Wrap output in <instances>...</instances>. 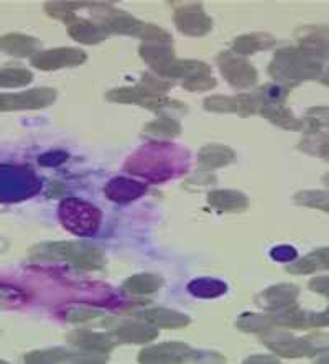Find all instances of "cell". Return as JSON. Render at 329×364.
<instances>
[{"label":"cell","mask_w":329,"mask_h":364,"mask_svg":"<svg viewBox=\"0 0 329 364\" xmlns=\"http://www.w3.org/2000/svg\"><path fill=\"white\" fill-rule=\"evenodd\" d=\"M36 262H66L82 270H99L106 265L102 247L82 241L41 242L28 251Z\"/></svg>","instance_id":"6da1fadb"},{"label":"cell","mask_w":329,"mask_h":364,"mask_svg":"<svg viewBox=\"0 0 329 364\" xmlns=\"http://www.w3.org/2000/svg\"><path fill=\"white\" fill-rule=\"evenodd\" d=\"M325 66L323 61L315 58L303 48L290 46L276 51L269 65V75L280 81L281 85L293 87L303 81H311L321 77Z\"/></svg>","instance_id":"7a4b0ae2"},{"label":"cell","mask_w":329,"mask_h":364,"mask_svg":"<svg viewBox=\"0 0 329 364\" xmlns=\"http://www.w3.org/2000/svg\"><path fill=\"white\" fill-rule=\"evenodd\" d=\"M262 340L271 351L285 358L316 356L329 351V335L325 333H311L305 338H293L288 331H270Z\"/></svg>","instance_id":"3957f363"},{"label":"cell","mask_w":329,"mask_h":364,"mask_svg":"<svg viewBox=\"0 0 329 364\" xmlns=\"http://www.w3.org/2000/svg\"><path fill=\"white\" fill-rule=\"evenodd\" d=\"M61 225L76 236L87 237L96 234L101 226V211L96 206L80 198H66L61 201L58 211Z\"/></svg>","instance_id":"277c9868"},{"label":"cell","mask_w":329,"mask_h":364,"mask_svg":"<svg viewBox=\"0 0 329 364\" xmlns=\"http://www.w3.org/2000/svg\"><path fill=\"white\" fill-rule=\"evenodd\" d=\"M161 150H163L161 145L140 150L137 155L129 159V162L125 164V168L130 173L142 175L151 181L168 180L173 175V164L170 160L171 155L163 154Z\"/></svg>","instance_id":"5b68a950"},{"label":"cell","mask_w":329,"mask_h":364,"mask_svg":"<svg viewBox=\"0 0 329 364\" xmlns=\"http://www.w3.org/2000/svg\"><path fill=\"white\" fill-rule=\"evenodd\" d=\"M104 27L109 30V33L140 36L145 41H163V43H171L173 41L171 35L165 32V30L156 27V25L140 22L139 18L125 12H120V10H114V12L107 15L106 20H104Z\"/></svg>","instance_id":"8992f818"},{"label":"cell","mask_w":329,"mask_h":364,"mask_svg":"<svg viewBox=\"0 0 329 364\" xmlns=\"http://www.w3.org/2000/svg\"><path fill=\"white\" fill-rule=\"evenodd\" d=\"M217 65L226 81L237 90H247L257 85V70L242 56L224 51L217 56Z\"/></svg>","instance_id":"52a82bcc"},{"label":"cell","mask_w":329,"mask_h":364,"mask_svg":"<svg viewBox=\"0 0 329 364\" xmlns=\"http://www.w3.org/2000/svg\"><path fill=\"white\" fill-rule=\"evenodd\" d=\"M56 100V91L51 87H36L23 92H0V112L31 111L48 107Z\"/></svg>","instance_id":"ba28073f"},{"label":"cell","mask_w":329,"mask_h":364,"mask_svg":"<svg viewBox=\"0 0 329 364\" xmlns=\"http://www.w3.org/2000/svg\"><path fill=\"white\" fill-rule=\"evenodd\" d=\"M87 61V55L77 48H53L45 51H36L30 58V63L41 71H55L61 68L80 66Z\"/></svg>","instance_id":"9c48e42d"},{"label":"cell","mask_w":329,"mask_h":364,"mask_svg":"<svg viewBox=\"0 0 329 364\" xmlns=\"http://www.w3.org/2000/svg\"><path fill=\"white\" fill-rule=\"evenodd\" d=\"M200 360H205L201 353L185 343H163L150 346L139 356L140 363H190Z\"/></svg>","instance_id":"30bf717a"},{"label":"cell","mask_w":329,"mask_h":364,"mask_svg":"<svg viewBox=\"0 0 329 364\" xmlns=\"http://www.w3.org/2000/svg\"><path fill=\"white\" fill-rule=\"evenodd\" d=\"M33 185L38 186L35 175L25 170L12 168V166H0V200L25 198L33 190Z\"/></svg>","instance_id":"8fae6325"},{"label":"cell","mask_w":329,"mask_h":364,"mask_svg":"<svg viewBox=\"0 0 329 364\" xmlns=\"http://www.w3.org/2000/svg\"><path fill=\"white\" fill-rule=\"evenodd\" d=\"M175 23L180 32L188 36H205L212 28V20L205 14L200 4L180 5L175 12Z\"/></svg>","instance_id":"7c38bea8"},{"label":"cell","mask_w":329,"mask_h":364,"mask_svg":"<svg viewBox=\"0 0 329 364\" xmlns=\"http://www.w3.org/2000/svg\"><path fill=\"white\" fill-rule=\"evenodd\" d=\"M25 363H106L107 355L102 353H72L65 348H48V350L31 351L25 355Z\"/></svg>","instance_id":"4fadbf2b"},{"label":"cell","mask_w":329,"mask_h":364,"mask_svg":"<svg viewBox=\"0 0 329 364\" xmlns=\"http://www.w3.org/2000/svg\"><path fill=\"white\" fill-rule=\"evenodd\" d=\"M139 53L160 77L168 76L171 66L176 61L173 46L163 41H144Z\"/></svg>","instance_id":"5bb4252c"},{"label":"cell","mask_w":329,"mask_h":364,"mask_svg":"<svg viewBox=\"0 0 329 364\" xmlns=\"http://www.w3.org/2000/svg\"><path fill=\"white\" fill-rule=\"evenodd\" d=\"M66 341L70 345L81 348L82 351L102 353V355L111 353L116 346V343H114L116 340H114L112 335H104V333H96L91 330L70 331L66 335Z\"/></svg>","instance_id":"9a60e30c"},{"label":"cell","mask_w":329,"mask_h":364,"mask_svg":"<svg viewBox=\"0 0 329 364\" xmlns=\"http://www.w3.org/2000/svg\"><path fill=\"white\" fill-rule=\"evenodd\" d=\"M111 335L114 340L120 343H132V345H139V343H149L153 341L158 336V330L153 325H144L139 321H122L119 325H112Z\"/></svg>","instance_id":"2e32d148"},{"label":"cell","mask_w":329,"mask_h":364,"mask_svg":"<svg viewBox=\"0 0 329 364\" xmlns=\"http://www.w3.org/2000/svg\"><path fill=\"white\" fill-rule=\"evenodd\" d=\"M300 295V289L293 284H279L265 289L257 297V304L269 311H276L286 305L295 304Z\"/></svg>","instance_id":"e0dca14e"},{"label":"cell","mask_w":329,"mask_h":364,"mask_svg":"<svg viewBox=\"0 0 329 364\" xmlns=\"http://www.w3.org/2000/svg\"><path fill=\"white\" fill-rule=\"evenodd\" d=\"M68 35L71 36L72 40L80 41V43L85 45H97L107 38L109 30L104 27V23H96L90 22V20L77 18L75 17L68 23Z\"/></svg>","instance_id":"ac0fdd59"},{"label":"cell","mask_w":329,"mask_h":364,"mask_svg":"<svg viewBox=\"0 0 329 364\" xmlns=\"http://www.w3.org/2000/svg\"><path fill=\"white\" fill-rule=\"evenodd\" d=\"M234 160H236V152L222 144H210L198 154V164L201 168H205V171L221 168V166L232 164Z\"/></svg>","instance_id":"d6986e66"},{"label":"cell","mask_w":329,"mask_h":364,"mask_svg":"<svg viewBox=\"0 0 329 364\" xmlns=\"http://www.w3.org/2000/svg\"><path fill=\"white\" fill-rule=\"evenodd\" d=\"M107 198L117 203H129L142 196L147 191V185L127 178H114L106 185Z\"/></svg>","instance_id":"ffe728a7"},{"label":"cell","mask_w":329,"mask_h":364,"mask_svg":"<svg viewBox=\"0 0 329 364\" xmlns=\"http://www.w3.org/2000/svg\"><path fill=\"white\" fill-rule=\"evenodd\" d=\"M40 41L35 36L23 33H9L0 36V51L12 56H33L40 51Z\"/></svg>","instance_id":"44dd1931"},{"label":"cell","mask_w":329,"mask_h":364,"mask_svg":"<svg viewBox=\"0 0 329 364\" xmlns=\"http://www.w3.org/2000/svg\"><path fill=\"white\" fill-rule=\"evenodd\" d=\"M207 203L219 211L240 213L249 208V200L237 190H214L207 195Z\"/></svg>","instance_id":"7402d4cb"},{"label":"cell","mask_w":329,"mask_h":364,"mask_svg":"<svg viewBox=\"0 0 329 364\" xmlns=\"http://www.w3.org/2000/svg\"><path fill=\"white\" fill-rule=\"evenodd\" d=\"M286 270L295 275H308L315 274L318 270H329V247L316 249L298 261L295 259L293 262L286 265Z\"/></svg>","instance_id":"603a6c76"},{"label":"cell","mask_w":329,"mask_h":364,"mask_svg":"<svg viewBox=\"0 0 329 364\" xmlns=\"http://www.w3.org/2000/svg\"><path fill=\"white\" fill-rule=\"evenodd\" d=\"M259 114L285 131H303V121L296 119L284 104H260Z\"/></svg>","instance_id":"cb8c5ba5"},{"label":"cell","mask_w":329,"mask_h":364,"mask_svg":"<svg viewBox=\"0 0 329 364\" xmlns=\"http://www.w3.org/2000/svg\"><path fill=\"white\" fill-rule=\"evenodd\" d=\"M144 318L147 323L156 326V328L166 330L185 328V326L191 323V320L185 314L170 309H150L144 311Z\"/></svg>","instance_id":"d4e9b609"},{"label":"cell","mask_w":329,"mask_h":364,"mask_svg":"<svg viewBox=\"0 0 329 364\" xmlns=\"http://www.w3.org/2000/svg\"><path fill=\"white\" fill-rule=\"evenodd\" d=\"M106 97L114 102H125V104H139V106L147 107L151 104L155 97H160L156 92L150 91L144 85H137L132 87H119V90L109 91Z\"/></svg>","instance_id":"484cf974"},{"label":"cell","mask_w":329,"mask_h":364,"mask_svg":"<svg viewBox=\"0 0 329 364\" xmlns=\"http://www.w3.org/2000/svg\"><path fill=\"white\" fill-rule=\"evenodd\" d=\"M270 315L274 318V323L276 326H281V328H308V316H310V314L303 311L296 304L286 305L276 311H270Z\"/></svg>","instance_id":"4316f807"},{"label":"cell","mask_w":329,"mask_h":364,"mask_svg":"<svg viewBox=\"0 0 329 364\" xmlns=\"http://www.w3.org/2000/svg\"><path fill=\"white\" fill-rule=\"evenodd\" d=\"M275 45V38L269 33H250L239 36L232 43V53L239 56L252 55L255 51L271 48Z\"/></svg>","instance_id":"83f0119b"},{"label":"cell","mask_w":329,"mask_h":364,"mask_svg":"<svg viewBox=\"0 0 329 364\" xmlns=\"http://www.w3.org/2000/svg\"><path fill=\"white\" fill-rule=\"evenodd\" d=\"M163 284V279L155 274H137L129 277L122 284V289L125 292L134 295H149L156 292Z\"/></svg>","instance_id":"f1b7e54d"},{"label":"cell","mask_w":329,"mask_h":364,"mask_svg":"<svg viewBox=\"0 0 329 364\" xmlns=\"http://www.w3.org/2000/svg\"><path fill=\"white\" fill-rule=\"evenodd\" d=\"M181 134V126L176 119L170 116H161L155 121L149 122L144 127V135L147 137H158V139H173Z\"/></svg>","instance_id":"f546056e"},{"label":"cell","mask_w":329,"mask_h":364,"mask_svg":"<svg viewBox=\"0 0 329 364\" xmlns=\"http://www.w3.org/2000/svg\"><path fill=\"white\" fill-rule=\"evenodd\" d=\"M188 290L200 299H214L226 294L227 285L216 279H196L195 282L188 285Z\"/></svg>","instance_id":"4dcf8cb0"},{"label":"cell","mask_w":329,"mask_h":364,"mask_svg":"<svg viewBox=\"0 0 329 364\" xmlns=\"http://www.w3.org/2000/svg\"><path fill=\"white\" fill-rule=\"evenodd\" d=\"M301 121L303 131L310 132V135L318 134L321 129L329 127V106H318L308 109Z\"/></svg>","instance_id":"1f68e13d"},{"label":"cell","mask_w":329,"mask_h":364,"mask_svg":"<svg viewBox=\"0 0 329 364\" xmlns=\"http://www.w3.org/2000/svg\"><path fill=\"white\" fill-rule=\"evenodd\" d=\"M300 48L318 60H329V36L326 33H311L300 38Z\"/></svg>","instance_id":"d6a6232c"},{"label":"cell","mask_w":329,"mask_h":364,"mask_svg":"<svg viewBox=\"0 0 329 364\" xmlns=\"http://www.w3.org/2000/svg\"><path fill=\"white\" fill-rule=\"evenodd\" d=\"M33 81L31 71L25 68H2L0 70V87H23Z\"/></svg>","instance_id":"836d02e7"},{"label":"cell","mask_w":329,"mask_h":364,"mask_svg":"<svg viewBox=\"0 0 329 364\" xmlns=\"http://www.w3.org/2000/svg\"><path fill=\"white\" fill-rule=\"evenodd\" d=\"M293 201L300 206L316 208V210L329 213V191L303 190L295 195Z\"/></svg>","instance_id":"e575fe53"},{"label":"cell","mask_w":329,"mask_h":364,"mask_svg":"<svg viewBox=\"0 0 329 364\" xmlns=\"http://www.w3.org/2000/svg\"><path fill=\"white\" fill-rule=\"evenodd\" d=\"M94 4H82V2H48L45 4V12L50 17L58 18L61 22L70 23L76 17L75 10L80 7H91Z\"/></svg>","instance_id":"d590c367"},{"label":"cell","mask_w":329,"mask_h":364,"mask_svg":"<svg viewBox=\"0 0 329 364\" xmlns=\"http://www.w3.org/2000/svg\"><path fill=\"white\" fill-rule=\"evenodd\" d=\"M274 326L275 323H274V318H271V315L245 314L237 320V328L242 331L262 333V331H270Z\"/></svg>","instance_id":"8d00e7d4"},{"label":"cell","mask_w":329,"mask_h":364,"mask_svg":"<svg viewBox=\"0 0 329 364\" xmlns=\"http://www.w3.org/2000/svg\"><path fill=\"white\" fill-rule=\"evenodd\" d=\"M298 149L301 152L316 155V157L329 162V139L328 137H313V135H310V137L301 140L298 144Z\"/></svg>","instance_id":"74e56055"},{"label":"cell","mask_w":329,"mask_h":364,"mask_svg":"<svg viewBox=\"0 0 329 364\" xmlns=\"http://www.w3.org/2000/svg\"><path fill=\"white\" fill-rule=\"evenodd\" d=\"M206 111L211 112H236L237 114V96H210L203 102Z\"/></svg>","instance_id":"f35d334b"},{"label":"cell","mask_w":329,"mask_h":364,"mask_svg":"<svg viewBox=\"0 0 329 364\" xmlns=\"http://www.w3.org/2000/svg\"><path fill=\"white\" fill-rule=\"evenodd\" d=\"M214 86H216V80L211 77V75L195 76V77H190V80L183 81V87H185V90H188V91H193V92L212 90Z\"/></svg>","instance_id":"ab89813d"},{"label":"cell","mask_w":329,"mask_h":364,"mask_svg":"<svg viewBox=\"0 0 329 364\" xmlns=\"http://www.w3.org/2000/svg\"><path fill=\"white\" fill-rule=\"evenodd\" d=\"M101 314L96 310H90V309H71L65 311V318L68 321H75V323H81V321H90L92 318H96Z\"/></svg>","instance_id":"60d3db41"},{"label":"cell","mask_w":329,"mask_h":364,"mask_svg":"<svg viewBox=\"0 0 329 364\" xmlns=\"http://www.w3.org/2000/svg\"><path fill=\"white\" fill-rule=\"evenodd\" d=\"M271 257L279 262H293L296 259V249L291 246H276L271 249Z\"/></svg>","instance_id":"b9f144b4"},{"label":"cell","mask_w":329,"mask_h":364,"mask_svg":"<svg viewBox=\"0 0 329 364\" xmlns=\"http://www.w3.org/2000/svg\"><path fill=\"white\" fill-rule=\"evenodd\" d=\"M310 289L313 290V292L329 297V275H320V277L311 279Z\"/></svg>","instance_id":"7bdbcfd3"},{"label":"cell","mask_w":329,"mask_h":364,"mask_svg":"<svg viewBox=\"0 0 329 364\" xmlns=\"http://www.w3.org/2000/svg\"><path fill=\"white\" fill-rule=\"evenodd\" d=\"M68 159V154L66 152H48L45 155H41L38 159V164L43 165V166H51V165H60L65 162Z\"/></svg>","instance_id":"ee69618b"},{"label":"cell","mask_w":329,"mask_h":364,"mask_svg":"<svg viewBox=\"0 0 329 364\" xmlns=\"http://www.w3.org/2000/svg\"><path fill=\"white\" fill-rule=\"evenodd\" d=\"M308 326H313V328L329 326V306L321 314H310V316H308Z\"/></svg>","instance_id":"f6af8a7d"},{"label":"cell","mask_w":329,"mask_h":364,"mask_svg":"<svg viewBox=\"0 0 329 364\" xmlns=\"http://www.w3.org/2000/svg\"><path fill=\"white\" fill-rule=\"evenodd\" d=\"M262 361H265V363H279L276 358H270V356H267V358L257 356V358H249V360H247V363H262Z\"/></svg>","instance_id":"bcb514c9"},{"label":"cell","mask_w":329,"mask_h":364,"mask_svg":"<svg viewBox=\"0 0 329 364\" xmlns=\"http://www.w3.org/2000/svg\"><path fill=\"white\" fill-rule=\"evenodd\" d=\"M320 81L323 82V85L329 86V68H325V71H323V75L320 77Z\"/></svg>","instance_id":"7dc6e473"},{"label":"cell","mask_w":329,"mask_h":364,"mask_svg":"<svg viewBox=\"0 0 329 364\" xmlns=\"http://www.w3.org/2000/svg\"><path fill=\"white\" fill-rule=\"evenodd\" d=\"M323 183L329 186V173H326L325 176H323Z\"/></svg>","instance_id":"c3c4849f"}]
</instances>
